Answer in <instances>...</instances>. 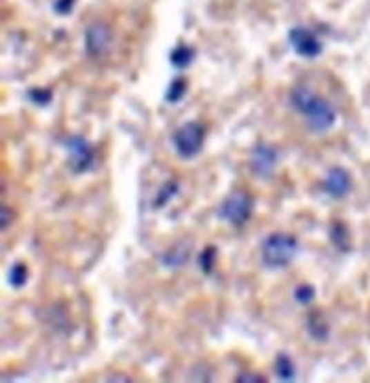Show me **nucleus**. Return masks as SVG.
Returning <instances> with one entry per match:
<instances>
[{"mask_svg":"<svg viewBox=\"0 0 370 383\" xmlns=\"http://www.w3.org/2000/svg\"><path fill=\"white\" fill-rule=\"evenodd\" d=\"M215 262H217V248L209 244L198 255V265L202 268V273L211 274V271L215 268Z\"/></svg>","mask_w":370,"mask_h":383,"instance_id":"16","label":"nucleus"},{"mask_svg":"<svg viewBox=\"0 0 370 383\" xmlns=\"http://www.w3.org/2000/svg\"><path fill=\"white\" fill-rule=\"evenodd\" d=\"M75 8V0H56L54 2V12L58 15H69Z\"/></svg>","mask_w":370,"mask_h":383,"instance_id":"21","label":"nucleus"},{"mask_svg":"<svg viewBox=\"0 0 370 383\" xmlns=\"http://www.w3.org/2000/svg\"><path fill=\"white\" fill-rule=\"evenodd\" d=\"M274 371H276V376L282 380V382H291L295 380L296 376V369L295 363L291 360L287 354H280L274 361Z\"/></svg>","mask_w":370,"mask_h":383,"instance_id":"13","label":"nucleus"},{"mask_svg":"<svg viewBox=\"0 0 370 383\" xmlns=\"http://www.w3.org/2000/svg\"><path fill=\"white\" fill-rule=\"evenodd\" d=\"M291 104L300 115L306 117V124L309 130L322 134L335 124V108L322 97L313 95L306 88H295L291 91Z\"/></svg>","mask_w":370,"mask_h":383,"instance_id":"1","label":"nucleus"},{"mask_svg":"<svg viewBox=\"0 0 370 383\" xmlns=\"http://www.w3.org/2000/svg\"><path fill=\"white\" fill-rule=\"evenodd\" d=\"M176 193H178V184H176V181H167V184L157 191L156 198H154V208H163Z\"/></svg>","mask_w":370,"mask_h":383,"instance_id":"17","label":"nucleus"},{"mask_svg":"<svg viewBox=\"0 0 370 383\" xmlns=\"http://www.w3.org/2000/svg\"><path fill=\"white\" fill-rule=\"evenodd\" d=\"M237 382L239 383H260V382H266L265 377L261 376H254V374H241V376H237Z\"/></svg>","mask_w":370,"mask_h":383,"instance_id":"22","label":"nucleus"},{"mask_svg":"<svg viewBox=\"0 0 370 383\" xmlns=\"http://www.w3.org/2000/svg\"><path fill=\"white\" fill-rule=\"evenodd\" d=\"M315 287L313 285H307V284H302L298 285L295 289V300L302 306H307V304H311L315 300Z\"/></svg>","mask_w":370,"mask_h":383,"instance_id":"20","label":"nucleus"},{"mask_svg":"<svg viewBox=\"0 0 370 383\" xmlns=\"http://www.w3.org/2000/svg\"><path fill=\"white\" fill-rule=\"evenodd\" d=\"M173 143L176 154L182 159H191L202 150L204 126H200L198 122H187L174 132Z\"/></svg>","mask_w":370,"mask_h":383,"instance_id":"4","label":"nucleus"},{"mask_svg":"<svg viewBox=\"0 0 370 383\" xmlns=\"http://www.w3.org/2000/svg\"><path fill=\"white\" fill-rule=\"evenodd\" d=\"M195 56H197L195 48L187 47V45H179L171 52V63L176 69H185V67H189L195 61Z\"/></svg>","mask_w":370,"mask_h":383,"instance_id":"12","label":"nucleus"},{"mask_svg":"<svg viewBox=\"0 0 370 383\" xmlns=\"http://www.w3.org/2000/svg\"><path fill=\"white\" fill-rule=\"evenodd\" d=\"M187 259H189V248L184 243L174 244L173 248H168L162 257L163 265L168 268H179Z\"/></svg>","mask_w":370,"mask_h":383,"instance_id":"11","label":"nucleus"},{"mask_svg":"<svg viewBox=\"0 0 370 383\" xmlns=\"http://www.w3.org/2000/svg\"><path fill=\"white\" fill-rule=\"evenodd\" d=\"M111 30L106 23H92L86 30V52L91 58H100L110 48Z\"/></svg>","mask_w":370,"mask_h":383,"instance_id":"7","label":"nucleus"},{"mask_svg":"<svg viewBox=\"0 0 370 383\" xmlns=\"http://www.w3.org/2000/svg\"><path fill=\"white\" fill-rule=\"evenodd\" d=\"M185 91H187V80L185 78H176V80L171 81L167 95H165V100L171 102V104H176V102L184 99Z\"/></svg>","mask_w":370,"mask_h":383,"instance_id":"15","label":"nucleus"},{"mask_svg":"<svg viewBox=\"0 0 370 383\" xmlns=\"http://www.w3.org/2000/svg\"><path fill=\"white\" fill-rule=\"evenodd\" d=\"M324 191L328 193L331 198H342L347 197L350 187H352V180L350 175L341 167H333L324 178Z\"/></svg>","mask_w":370,"mask_h":383,"instance_id":"9","label":"nucleus"},{"mask_svg":"<svg viewBox=\"0 0 370 383\" xmlns=\"http://www.w3.org/2000/svg\"><path fill=\"white\" fill-rule=\"evenodd\" d=\"M289 43L293 50L302 58L313 59L322 52V43L311 30L304 28V26H295L289 30Z\"/></svg>","mask_w":370,"mask_h":383,"instance_id":"6","label":"nucleus"},{"mask_svg":"<svg viewBox=\"0 0 370 383\" xmlns=\"http://www.w3.org/2000/svg\"><path fill=\"white\" fill-rule=\"evenodd\" d=\"M65 148L69 152V167L72 173L81 175L87 173L95 163V150L91 143L84 139L81 135H72L65 141Z\"/></svg>","mask_w":370,"mask_h":383,"instance_id":"5","label":"nucleus"},{"mask_svg":"<svg viewBox=\"0 0 370 383\" xmlns=\"http://www.w3.org/2000/svg\"><path fill=\"white\" fill-rule=\"evenodd\" d=\"M307 333L318 341V343H322L328 339L330 335V330H328V324H326V320L322 319V315L320 311H311V313L307 315Z\"/></svg>","mask_w":370,"mask_h":383,"instance_id":"10","label":"nucleus"},{"mask_svg":"<svg viewBox=\"0 0 370 383\" xmlns=\"http://www.w3.org/2000/svg\"><path fill=\"white\" fill-rule=\"evenodd\" d=\"M330 237H331V243L335 244L339 250L348 248V232H347V228L342 226L341 222H335V224L331 226Z\"/></svg>","mask_w":370,"mask_h":383,"instance_id":"18","label":"nucleus"},{"mask_svg":"<svg viewBox=\"0 0 370 383\" xmlns=\"http://www.w3.org/2000/svg\"><path fill=\"white\" fill-rule=\"evenodd\" d=\"M252 213H254V198L250 197V193L244 189L231 191L219 208L220 219L230 222L231 226L235 228L244 226L250 221Z\"/></svg>","mask_w":370,"mask_h":383,"instance_id":"3","label":"nucleus"},{"mask_svg":"<svg viewBox=\"0 0 370 383\" xmlns=\"http://www.w3.org/2000/svg\"><path fill=\"white\" fill-rule=\"evenodd\" d=\"M278 161V152L274 146L266 145V143H260L252 150V156H250V168L255 176L260 178H269V176L274 173V167H276Z\"/></svg>","mask_w":370,"mask_h":383,"instance_id":"8","label":"nucleus"},{"mask_svg":"<svg viewBox=\"0 0 370 383\" xmlns=\"http://www.w3.org/2000/svg\"><path fill=\"white\" fill-rule=\"evenodd\" d=\"M26 279H28V268H26V265L21 262L13 263L12 267H10V273H8V284L12 285L13 289H21L26 284Z\"/></svg>","mask_w":370,"mask_h":383,"instance_id":"14","label":"nucleus"},{"mask_svg":"<svg viewBox=\"0 0 370 383\" xmlns=\"http://www.w3.org/2000/svg\"><path fill=\"white\" fill-rule=\"evenodd\" d=\"M28 99L30 102H34V104L41 106V108H45L52 102V91L50 89H30L28 91Z\"/></svg>","mask_w":370,"mask_h":383,"instance_id":"19","label":"nucleus"},{"mask_svg":"<svg viewBox=\"0 0 370 383\" xmlns=\"http://www.w3.org/2000/svg\"><path fill=\"white\" fill-rule=\"evenodd\" d=\"M298 241L295 235L276 232L271 233L261 246V262L269 268H284L295 259Z\"/></svg>","mask_w":370,"mask_h":383,"instance_id":"2","label":"nucleus"}]
</instances>
